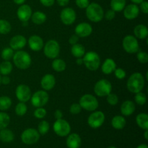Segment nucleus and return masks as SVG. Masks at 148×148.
I'll list each match as a JSON object with an SVG mask.
<instances>
[{"label":"nucleus","mask_w":148,"mask_h":148,"mask_svg":"<svg viewBox=\"0 0 148 148\" xmlns=\"http://www.w3.org/2000/svg\"><path fill=\"white\" fill-rule=\"evenodd\" d=\"M145 85V79L140 72H134L129 77L127 82V88L132 93H137L141 92L144 89Z\"/></svg>","instance_id":"1"},{"label":"nucleus","mask_w":148,"mask_h":148,"mask_svg":"<svg viewBox=\"0 0 148 148\" xmlns=\"http://www.w3.org/2000/svg\"><path fill=\"white\" fill-rule=\"evenodd\" d=\"M12 61L16 67L21 70L27 69L32 64V58L27 52L19 50L14 53Z\"/></svg>","instance_id":"2"},{"label":"nucleus","mask_w":148,"mask_h":148,"mask_svg":"<svg viewBox=\"0 0 148 148\" xmlns=\"http://www.w3.org/2000/svg\"><path fill=\"white\" fill-rule=\"evenodd\" d=\"M85 14L88 20L92 23H99L104 18V10L96 2L90 3L85 9Z\"/></svg>","instance_id":"3"},{"label":"nucleus","mask_w":148,"mask_h":148,"mask_svg":"<svg viewBox=\"0 0 148 148\" xmlns=\"http://www.w3.org/2000/svg\"><path fill=\"white\" fill-rule=\"evenodd\" d=\"M83 64L90 71H96L101 66V57L98 53L93 51L86 52L82 57Z\"/></svg>","instance_id":"4"},{"label":"nucleus","mask_w":148,"mask_h":148,"mask_svg":"<svg viewBox=\"0 0 148 148\" xmlns=\"http://www.w3.org/2000/svg\"><path fill=\"white\" fill-rule=\"evenodd\" d=\"M79 104L82 109L90 112L96 111L99 106V103L96 97L91 94H85L82 95L79 98Z\"/></svg>","instance_id":"5"},{"label":"nucleus","mask_w":148,"mask_h":148,"mask_svg":"<svg viewBox=\"0 0 148 148\" xmlns=\"http://www.w3.org/2000/svg\"><path fill=\"white\" fill-rule=\"evenodd\" d=\"M45 56L50 59H54L59 56L60 53V45L56 40L51 39L44 44L43 48Z\"/></svg>","instance_id":"6"},{"label":"nucleus","mask_w":148,"mask_h":148,"mask_svg":"<svg viewBox=\"0 0 148 148\" xmlns=\"http://www.w3.org/2000/svg\"><path fill=\"white\" fill-rule=\"evenodd\" d=\"M112 85L111 82L106 79H101L97 81L93 88L94 93L96 96L106 97L112 91Z\"/></svg>","instance_id":"7"},{"label":"nucleus","mask_w":148,"mask_h":148,"mask_svg":"<svg viewBox=\"0 0 148 148\" xmlns=\"http://www.w3.org/2000/svg\"><path fill=\"white\" fill-rule=\"evenodd\" d=\"M122 47L127 53H137L140 51V44L137 38L132 35H127L122 40Z\"/></svg>","instance_id":"8"},{"label":"nucleus","mask_w":148,"mask_h":148,"mask_svg":"<svg viewBox=\"0 0 148 148\" xmlns=\"http://www.w3.org/2000/svg\"><path fill=\"white\" fill-rule=\"evenodd\" d=\"M30 102L35 108L43 107L49 101V95L47 91L40 90L35 92L30 98Z\"/></svg>","instance_id":"9"},{"label":"nucleus","mask_w":148,"mask_h":148,"mask_svg":"<svg viewBox=\"0 0 148 148\" xmlns=\"http://www.w3.org/2000/svg\"><path fill=\"white\" fill-rule=\"evenodd\" d=\"M53 132L59 137H66L71 132V126L67 121L63 119H56L53 124Z\"/></svg>","instance_id":"10"},{"label":"nucleus","mask_w":148,"mask_h":148,"mask_svg":"<svg viewBox=\"0 0 148 148\" xmlns=\"http://www.w3.org/2000/svg\"><path fill=\"white\" fill-rule=\"evenodd\" d=\"M106 116L101 111H94L91 113L88 118V124L92 129H98L103 124Z\"/></svg>","instance_id":"11"},{"label":"nucleus","mask_w":148,"mask_h":148,"mask_svg":"<svg viewBox=\"0 0 148 148\" xmlns=\"http://www.w3.org/2000/svg\"><path fill=\"white\" fill-rule=\"evenodd\" d=\"M40 139V134L38 130L33 128L25 130L21 134V140L25 145H33L37 143Z\"/></svg>","instance_id":"12"},{"label":"nucleus","mask_w":148,"mask_h":148,"mask_svg":"<svg viewBox=\"0 0 148 148\" xmlns=\"http://www.w3.org/2000/svg\"><path fill=\"white\" fill-rule=\"evenodd\" d=\"M61 22L65 25H71L77 19V13L72 7H65L60 12Z\"/></svg>","instance_id":"13"},{"label":"nucleus","mask_w":148,"mask_h":148,"mask_svg":"<svg viewBox=\"0 0 148 148\" xmlns=\"http://www.w3.org/2000/svg\"><path fill=\"white\" fill-rule=\"evenodd\" d=\"M32 92L30 87L25 84H20L17 85L15 89V96L20 102L26 103L30 101Z\"/></svg>","instance_id":"14"},{"label":"nucleus","mask_w":148,"mask_h":148,"mask_svg":"<svg viewBox=\"0 0 148 148\" xmlns=\"http://www.w3.org/2000/svg\"><path fill=\"white\" fill-rule=\"evenodd\" d=\"M33 11L30 5L26 4H23L20 5L17 10V17L20 22L25 23L28 22L30 20Z\"/></svg>","instance_id":"15"},{"label":"nucleus","mask_w":148,"mask_h":148,"mask_svg":"<svg viewBox=\"0 0 148 148\" xmlns=\"http://www.w3.org/2000/svg\"><path fill=\"white\" fill-rule=\"evenodd\" d=\"M75 33L79 38H87L92 33V27L90 23L82 22L76 25Z\"/></svg>","instance_id":"16"},{"label":"nucleus","mask_w":148,"mask_h":148,"mask_svg":"<svg viewBox=\"0 0 148 148\" xmlns=\"http://www.w3.org/2000/svg\"><path fill=\"white\" fill-rule=\"evenodd\" d=\"M122 12L124 17L129 20H132L137 18L140 12L139 6L133 3L126 5Z\"/></svg>","instance_id":"17"},{"label":"nucleus","mask_w":148,"mask_h":148,"mask_svg":"<svg viewBox=\"0 0 148 148\" xmlns=\"http://www.w3.org/2000/svg\"><path fill=\"white\" fill-rule=\"evenodd\" d=\"M29 48L33 51L38 52L43 49L44 42L43 38L38 35H33L28 38L27 41Z\"/></svg>","instance_id":"18"},{"label":"nucleus","mask_w":148,"mask_h":148,"mask_svg":"<svg viewBox=\"0 0 148 148\" xmlns=\"http://www.w3.org/2000/svg\"><path fill=\"white\" fill-rule=\"evenodd\" d=\"M27 44V39L22 35H16L10 40V47L14 51L22 50Z\"/></svg>","instance_id":"19"},{"label":"nucleus","mask_w":148,"mask_h":148,"mask_svg":"<svg viewBox=\"0 0 148 148\" xmlns=\"http://www.w3.org/2000/svg\"><path fill=\"white\" fill-rule=\"evenodd\" d=\"M56 85V78L51 74H46L40 79V86L43 90L49 91Z\"/></svg>","instance_id":"20"},{"label":"nucleus","mask_w":148,"mask_h":148,"mask_svg":"<svg viewBox=\"0 0 148 148\" xmlns=\"http://www.w3.org/2000/svg\"><path fill=\"white\" fill-rule=\"evenodd\" d=\"M135 103L133 101H130V100L124 101L121 103V108H120L121 114L124 116H132L135 111Z\"/></svg>","instance_id":"21"},{"label":"nucleus","mask_w":148,"mask_h":148,"mask_svg":"<svg viewBox=\"0 0 148 148\" xmlns=\"http://www.w3.org/2000/svg\"><path fill=\"white\" fill-rule=\"evenodd\" d=\"M116 67L117 66L115 61L111 58H108L103 62L102 66H101V71L104 75H108L112 74Z\"/></svg>","instance_id":"22"},{"label":"nucleus","mask_w":148,"mask_h":148,"mask_svg":"<svg viewBox=\"0 0 148 148\" xmlns=\"http://www.w3.org/2000/svg\"><path fill=\"white\" fill-rule=\"evenodd\" d=\"M68 148H79L82 144V140L77 133H72L68 135L66 141Z\"/></svg>","instance_id":"23"},{"label":"nucleus","mask_w":148,"mask_h":148,"mask_svg":"<svg viewBox=\"0 0 148 148\" xmlns=\"http://www.w3.org/2000/svg\"><path fill=\"white\" fill-rule=\"evenodd\" d=\"M134 36L137 39H147L148 36V28L145 25L139 24L134 27Z\"/></svg>","instance_id":"24"},{"label":"nucleus","mask_w":148,"mask_h":148,"mask_svg":"<svg viewBox=\"0 0 148 148\" xmlns=\"http://www.w3.org/2000/svg\"><path fill=\"white\" fill-rule=\"evenodd\" d=\"M126 124H127V121L124 116L116 115L113 117L111 119V126L115 130H123L125 127Z\"/></svg>","instance_id":"25"},{"label":"nucleus","mask_w":148,"mask_h":148,"mask_svg":"<svg viewBox=\"0 0 148 148\" xmlns=\"http://www.w3.org/2000/svg\"><path fill=\"white\" fill-rule=\"evenodd\" d=\"M30 20L34 24L42 25L47 20V16L44 12L41 11H36L32 14Z\"/></svg>","instance_id":"26"},{"label":"nucleus","mask_w":148,"mask_h":148,"mask_svg":"<svg viewBox=\"0 0 148 148\" xmlns=\"http://www.w3.org/2000/svg\"><path fill=\"white\" fill-rule=\"evenodd\" d=\"M70 51L72 56L76 58V59H77V58H82L84 55H85V53H86L85 48L79 43H76L75 45H72Z\"/></svg>","instance_id":"27"},{"label":"nucleus","mask_w":148,"mask_h":148,"mask_svg":"<svg viewBox=\"0 0 148 148\" xmlns=\"http://www.w3.org/2000/svg\"><path fill=\"white\" fill-rule=\"evenodd\" d=\"M136 123L140 128L148 130V115L146 113H140L136 116Z\"/></svg>","instance_id":"28"},{"label":"nucleus","mask_w":148,"mask_h":148,"mask_svg":"<svg viewBox=\"0 0 148 148\" xmlns=\"http://www.w3.org/2000/svg\"><path fill=\"white\" fill-rule=\"evenodd\" d=\"M14 133L10 130L5 128L0 130V140L5 143H11L14 140Z\"/></svg>","instance_id":"29"},{"label":"nucleus","mask_w":148,"mask_h":148,"mask_svg":"<svg viewBox=\"0 0 148 148\" xmlns=\"http://www.w3.org/2000/svg\"><path fill=\"white\" fill-rule=\"evenodd\" d=\"M51 66L54 71L57 72H62L66 69V63L64 60L62 59H53V62L51 63Z\"/></svg>","instance_id":"30"},{"label":"nucleus","mask_w":148,"mask_h":148,"mask_svg":"<svg viewBox=\"0 0 148 148\" xmlns=\"http://www.w3.org/2000/svg\"><path fill=\"white\" fill-rule=\"evenodd\" d=\"M127 5V0H111L110 6L111 9L115 12H122Z\"/></svg>","instance_id":"31"},{"label":"nucleus","mask_w":148,"mask_h":148,"mask_svg":"<svg viewBox=\"0 0 148 148\" xmlns=\"http://www.w3.org/2000/svg\"><path fill=\"white\" fill-rule=\"evenodd\" d=\"M13 69L12 64L10 61H3L0 64V75H9Z\"/></svg>","instance_id":"32"},{"label":"nucleus","mask_w":148,"mask_h":148,"mask_svg":"<svg viewBox=\"0 0 148 148\" xmlns=\"http://www.w3.org/2000/svg\"><path fill=\"white\" fill-rule=\"evenodd\" d=\"M12 101L10 97L7 95L0 96V111H7L11 107Z\"/></svg>","instance_id":"33"},{"label":"nucleus","mask_w":148,"mask_h":148,"mask_svg":"<svg viewBox=\"0 0 148 148\" xmlns=\"http://www.w3.org/2000/svg\"><path fill=\"white\" fill-rule=\"evenodd\" d=\"M12 25L9 21L4 19H0V34L7 35L11 31Z\"/></svg>","instance_id":"34"},{"label":"nucleus","mask_w":148,"mask_h":148,"mask_svg":"<svg viewBox=\"0 0 148 148\" xmlns=\"http://www.w3.org/2000/svg\"><path fill=\"white\" fill-rule=\"evenodd\" d=\"M10 123V116L4 111H0V130L7 128Z\"/></svg>","instance_id":"35"},{"label":"nucleus","mask_w":148,"mask_h":148,"mask_svg":"<svg viewBox=\"0 0 148 148\" xmlns=\"http://www.w3.org/2000/svg\"><path fill=\"white\" fill-rule=\"evenodd\" d=\"M50 129L49 123L46 120H42L38 125V132L40 135H45L47 134Z\"/></svg>","instance_id":"36"},{"label":"nucleus","mask_w":148,"mask_h":148,"mask_svg":"<svg viewBox=\"0 0 148 148\" xmlns=\"http://www.w3.org/2000/svg\"><path fill=\"white\" fill-rule=\"evenodd\" d=\"M14 111H15V114L18 116H23L25 115V114L27 111V106L25 104V103L19 102L16 105Z\"/></svg>","instance_id":"37"},{"label":"nucleus","mask_w":148,"mask_h":148,"mask_svg":"<svg viewBox=\"0 0 148 148\" xmlns=\"http://www.w3.org/2000/svg\"><path fill=\"white\" fill-rule=\"evenodd\" d=\"M14 51L10 47L4 48L1 53V59L4 61H10L12 59L13 56H14Z\"/></svg>","instance_id":"38"},{"label":"nucleus","mask_w":148,"mask_h":148,"mask_svg":"<svg viewBox=\"0 0 148 148\" xmlns=\"http://www.w3.org/2000/svg\"><path fill=\"white\" fill-rule=\"evenodd\" d=\"M134 102L139 106H144L147 103V96L142 91L137 92L134 95Z\"/></svg>","instance_id":"39"},{"label":"nucleus","mask_w":148,"mask_h":148,"mask_svg":"<svg viewBox=\"0 0 148 148\" xmlns=\"http://www.w3.org/2000/svg\"><path fill=\"white\" fill-rule=\"evenodd\" d=\"M46 114H47V111L43 107H40V108H36L33 112V115L36 119H43L46 117Z\"/></svg>","instance_id":"40"},{"label":"nucleus","mask_w":148,"mask_h":148,"mask_svg":"<svg viewBox=\"0 0 148 148\" xmlns=\"http://www.w3.org/2000/svg\"><path fill=\"white\" fill-rule=\"evenodd\" d=\"M137 59L140 63L145 64L148 62V54L147 52L139 51L137 53Z\"/></svg>","instance_id":"41"},{"label":"nucleus","mask_w":148,"mask_h":148,"mask_svg":"<svg viewBox=\"0 0 148 148\" xmlns=\"http://www.w3.org/2000/svg\"><path fill=\"white\" fill-rule=\"evenodd\" d=\"M106 101L109 105L116 106L119 103V97L116 94L111 92L106 96Z\"/></svg>","instance_id":"42"},{"label":"nucleus","mask_w":148,"mask_h":148,"mask_svg":"<svg viewBox=\"0 0 148 148\" xmlns=\"http://www.w3.org/2000/svg\"><path fill=\"white\" fill-rule=\"evenodd\" d=\"M114 75H115L116 77L118 79H120V80H122L127 76V72L124 69H123L122 68H116V69L114 72Z\"/></svg>","instance_id":"43"},{"label":"nucleus","mask_w":148,"mask_h":148,"mask_svg":"<svg viewBox=\"0 0 148 148\" xmlns=\"http://www.w3.org/2000/svg\"><path fill=\"white\" fill-rule=\"evenodd\" d=\"M82 111L80 105L79 103H72L69 107V112L72 115H77Z\"/></svg>","instance_id":"44"},{"label":"nucleus","mask_w":148,"mask_h":148,"mask_svg":"<svg viewBox=\"0 0 148 148\" xmlns=\"http://www.w3.org/2000/svg\"><path fill=\"white\" fill-rule=\"evenodd\" d=\"M90 3L89 0H75V4L79 9H86Z\"/></svg>","instance_id":"45"},{"label":"nucleus","mask_w":148,"mask_h":148,"mask_svg":"<svg viewBox=\"0 0 148 148\" xmlns=\"http://www.w3.org/2000/svg\"><path fill=\"white\" fill-rule=\"evenodd\" d=\"M115 17H116V12L114 11V10H111V9L108 10L106 12H104V17H105L106 20H107L111 21V20H114V19L115 18Z\"/></svg>","instance_id":"46"},{"label":"nucleus","mask_w":148,"mask_h":148,"mask_svg":"<svg viewBox=\"0 0 148 148\" xmlns=\"http://www.w3.org/2000/svg\"><path fill=\"white\" fill-rule=\"evenodd\" d=\"M139 8H140V11L142 12L143 14H147L148 13V2L147 1H143V2H141L139 6Z\"/></svg>","instance_id":"47"},{"label":"nucleus","mask_w":148,"mask_h":148,"mask_svg":"<svg viewBox=\"0 0 148 148\" xmlns=\"http://www.w3.org/2000/svg\"><path fill=\"white\" fill-rule=\"evenodd\" d=\"M40 4L46 7H50L54 4L56 0H39Z\"/></svg>","instance_id":"48"},{"label":"nucleus","mask_w":148,"mask_h":148,"mask_svg":"<svg viewBox=\"0 0 148 148\" xmlns=\"http://www.w3.org/2000/svg\"><path fill=\"white\" fill-rule=\"evenodd\" d=\"M79 38L76 34L72 35L69 38V43L72 46V45H75L76 43H79Z\"/></svg>","instance_id":"49"},{"label":"nucleus","mask_w":148,"mask_h":148,"mask_svg":"<svg viewBox=\"0 0 148 148\" xmlns=\"http://www.w3.org/2000/svg\"><path fill=\"white\" fill-rule=\"evenodd\" d=\"M10 83V78L8 75H2L1 77V84L4 85H7Z\"/></svg>","instance_id":"50"},{"label":"nucleus","mask_w":148,"mask_h":148,"mask_svg":"<svg viewBox=\"0 0 148 148\" xmlns=\"http://www.w3.org/2000/svg\"><path fill=\"white\" fill-rule=\"evenodd\" d=\"M56 1L57 2L58 5L62 7H65L69 4L70 0H56Z\"/></svg>","instance_id":"51"},{"label":"nucleus","mask_w":148,"mask_h":148,"mask_svg":"<svg viewBox=\"0 0 148 148\" xmlns=\"http://www.w3.org/2000/svg\"><path fill=\"white\" fill-rule=\"evenodd\" d=\"M54 118L56 119H63V113L61 110L57 109L54 112Z\"/></svg>","instance_id":"52"},{"label":"nucleus","mask_w":148,"mask_h":148,"mask_svg":"<svg viewBox=\"0 0 148 148\" xmlns=\"http://www.w3.org/2000/svg\"><path fill=\"white\" fill-rule=\"evenodd\" d=\"M26 0H13V2L15 4H17V5H22V4H25Z\"/></svg>","instance_id":"53"},{"label":"nucleus","mask_w":148,"mask_h":148,"mask_svg":"<svg viewBox=\"0 0 148 148\" xmlns=\"http://www.w3.org/2000/svg\"><path fill=\"white\" fill-rule=\"evenodd\" d=\"M76 63L77 65L83 64V59H82V58H77L76 61Z\"/></svg>","instance_id":"54"},{"label":"nucleus","mask_w":148,"mask_h":148,"mask_svg":"<svg viewBox=\"0 0 148 148\" xmlns=\"http://www.w3.org/2000/svg\"><path fill=\"white\" fill-rule=\"evenodd\" d=\"M130 1H132V2L133 3V4H140V3L143 2V1H145V0H130Z\"/></svg>","instance_id":"55"},{"label":"nucleus","mask_w":148,"mask_h":148,"mask_svg":"<svg viewBox=\"0 0 148 148\" xmlns=\"http://www.w3.org/2000/svg\"><path fill=\"white\" fill-rule=\"evenodd\" d=\"M137 148H148V146L145 144H141L138 146Z\"/></svg>","instance_id":"56"},{"label":"nucleus","mask_w":148,"mask_h":148,"mask_svg":"<svg viewBox=\"0 0 148 148\" xmlns=\"http://www.w3.org/2000/svg\"><path fill=\"white\" fill-rule=\"evenodd\" d=\"M144 136H145V140H148V130H145Z\"/></svg>","instance_id":"57"},{"label":"nucleus","mask_w":148,"mask_h":148,"mask_svg":"<svg viewBox=\"0 0 148 148\" xmlns=\"http://www.w3.org/2000/svg\"><path fill=\"white\" fill-rule=\"evenodd\" d=\"M108 148H116V147H114V146H110V147H108Z\"/></svg>","instance_id":"58"},{"label":"nucleus","mask_w":148,"mask_h":148,"mask_svg":"<svg viewBox=\"0 0 148 148\" xmlns=\"http://www.w3.org/2000/svg\"><path fill=\"white\" fill-rule=\"evenodd\" d=\"M1 75H0V85H1Z\"/></svg>","instance_id":"59"}]
</instances>
